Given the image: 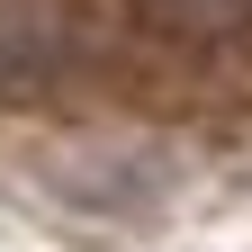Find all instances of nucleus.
I'll return each mask as SVG.
<instances>
[{"instance_id":"1","label":"nucleus","mask_w":252,"mask_h":252,"mask_svg":"<svg viewBox=\"0 0 252 252\" xmlns=\"http://www.w3.org/2000/svg\"><path fill=\"white\" fill-rule=\"evenodd\" d=\"M162 36H234L252 18V0H135Z\"/></svg>"}]
</instances>
